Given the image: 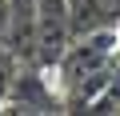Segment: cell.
I'll return each mask as SVG.
<instances>
[{
    "label": "cell",
    "instance_id": "obj_1",
    "mask_svg": "<svg viewBox=\"0 0 120 116\" xmlns=\"http://www.w3.org/2000/svg\"><path fill=\"white\" fill-rule=\"evenodd\" d=\"M116 52H120V32L116 28L88 32V36H76L68 44V52L52 68L60 76V92L68 100V112H88L92 108V100L100 96V88L112 76Z\"/></svg>",
    "mask_w": 120,
    "mask_h": 116
},
{
    "label": "cell",
    "instance_id": "obj_2",
    "mask_svg": "<svg viewBox=\"0 0 120 116\" xmlns=\"http://www.w3.org/2000/svg\"><path fill=\"white\" fill-rule=\"evenodd\" d=\"M4 112H68V100L60 88H52L48 68L24 60L16 72V84L4 100Z\"/></svg>",
    "mask_w": 120,
    "mask_h": 116
},
{
    "label": "cell",
    "instance_id": "obj_3",
    "mask_svg": "<svg viewBox=\"0 0 120 116\" xmlns=\"http://www.w3.org/2000/svg\"><path fill=\"white\" fill-rule=\"evenodd\" d=\"M68 20L76 36L104 32L120 24V0H68Z\"/></svg>",
    "mask_w": 120,
    "mask_h": 116
},
{
    "label": "cell",
    "instance_id": "obj_4",
    "mask_svg": "<svg viewBox=\"0 0 120 116\" xmlns=\"http://www.w3.org/2000/svg\"><path fill=\"white\" fill-rule=\"evenodd\" d=\"M20 52L8 44V40H0V112H4V100H8V92H12V84H16V72H20Z\"/></svg>",
    "mask_w": 120,
    "mask_h": 116
},
{
    "label": "cell",
    "instance_id": "obj_5",
    "mask_svg": "<svg viewBox=\"0 0 120 116\" xmlns=\"http://www.w3.org/2000/svg\"><path fill=\"white\" fill-rule=\"evenodd\" d=\"M88 112H120V52H116V60H112V76H108V84L100 88V96L92 100V108Z\"/></svg>",
    "mask_w": 120,
    "mask_h": 116
},
{
    "label": "cell",
    "instance_id": "obj_6",
    "mask_svg": "<svg viewBox=\"0 0 120 116\" xmlns=\"http://www.w3.org/2000/svg\"><path fill=\"white\" fill-rule=\"evenodd\" d=\"M12 32V0H0V40H8Z\"/></svg>",
    "mask_w": 120,
    "mask_h": 116
},
{
    "label": "cell",
    "instance_id": "obj_7",
    "mask_svg": "<svg viewBox=\"0 0 120 116\" xmlns=\"http://www.w3.org/2000/svg\"><path fill=\"white\" fill-rule=\"evenodd\" d=\"M116 32H120V24H116Z\"/></svg>",
    "mask_w": 120,
    "mask_h": 116
}]
</instances>
